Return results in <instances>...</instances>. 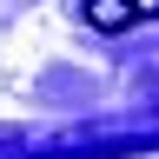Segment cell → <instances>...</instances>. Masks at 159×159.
<instances>
[{
    "mask_svg": "<svg viewBox=\"0 0 159 159\" xmlns=\"http://www.w3.org/2000/svg\"><path fill=\"white\" fill-rule=\"evenodd\" d=\"M133 13L139 20H159V0H133Z\"/></svg>",
    "mask_w": 159,
    "mask_h": 159,
    "instance_id": "7a4b0ae2",
    "label": "cell"
},
{
    "mask_svg": "<svg viewBox=\"0 0 159 159\" xmlns=\"http://www.w3.org/2000/svg\"><path fill=\"white\" fill-rule=\"evenodd\" d=\"M86 20H93L99 33H119V27L139 20V13H133V0H86Z\"/></svg>",
    "mask_w": 159,
    "mask_h": 159,
    "instance_id": "6da1fadb",
    "label": "cell"
}]
</instances>
